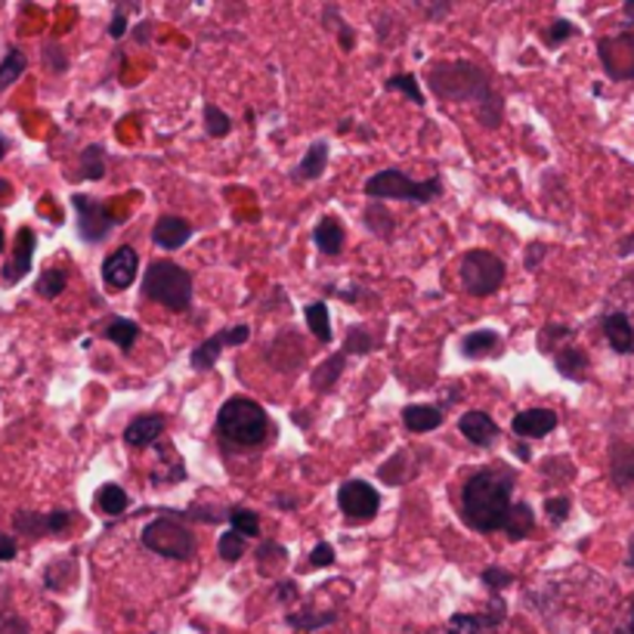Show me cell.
<instances>
[{
    "label": "cell",
    "mask_w": 634,
    "mask_h": 634,
    "mask_svg": "<svg viewBox=\"0 0 634 634\" xmlns=\"http://www.w3.org/2000/svg\"><path fill=\"white\" fill-rule=\"evenodd\" d=\"M517 471L508 464H487L464 480L461 487V514L464 523L477 532H499L508 526V517L514 511Z\"/></svg>",
    "instance_id": "cell-1"
},
{
    "label": "cell",
    "mask_w": 634,
    "mask_h": 634,
    "mask_svg": "<svg viewBox=\"0 0 634 634\" xmlns=\"http://www.w3.org/2000/svg\"><path fill=\"white\" fill-rule=\"evenodd\" d=\"M428 84L437 96L452 103H471L477 119L487 127H499L502 121V100L489 84V74L473 62H433L428 69Z\"/></svg>",
    "instance_id": "cell-2"
},
{
    "label": "cell",
    "mask_w": 634,
    "mask_h": 634,
    "mask_svg": "<svg viewBox=\"0 0 634 634\" xmlns=\"http://www.w3.org/2000/svg\"><path fill=\"white\" fill-rule=\"evenodd\" d=\"M217 437L229 449H254L269 437V418L254 399H226L217 415Z\"/></svg>",
    "instance_id": "cell-3"
},
{
    "label": "cell",
    "mask_w": 634,
    "mask_h": 634,
    "mask_svg": "<svg viewBox=\"0 0 634 634\" xmlns=\"http://www.w3.org/2000/svg\"><path fill=\"white\" fill-rule=\"evenodd\" d=\"M195 282L186 266L174 260H152L143 276V297L171 313H186L192 307Z\"/></svg>",
    "instance_id": "cell-4"
},
{
    "label": "cell",
    "mask_w": 634,
    "mask_h": 634,
    "mask_svg": "<svg viewBox=\"0 0 634 634\" xmlns=\"http://www.w3.org/2000/svg\"><path fill=\"white\" fill-rule=\"evenodd\" d=\"M366 195L369 198H399V202H418V205H428L433 198L443 195V180H412L402 171H381L366 183Z\"/></svg>",
    "instance_id": "cell-5"
},
{
    "label": "cell",
    "mask_w": 634,
    "mask_h": 634,
    "mask_svg": "<svg viewBox=\"0 0 634 634\" xmlns=\"http://www.w3.org/2000/svg\"><path fill=\"white\" fill-rule=\"evenodd\" d=\"M140 539H143V545H146L152 554L167 558V561H192V558H195V532H192L186 523L171 520V517L149 520Z\"/></svg>",
    "instance_id": "cell-6"
},
{
    "label": "cell",
    "mask_w": 634,
    "mask_h": 634,
    "mask_svg": "<svg viewBox=\"0 0 634 634\" xmlns=\"http://www.w3.org/2000/svg\"><path fill=\"white\" fill-rule=\"evenodd\" d=\"M504 273H508V266L499 254L477 248L461 257V285L471 297H489L492 292H499Z\"/></svg>",
    "instance_id": "cell-7"
},
{
    "label": "cell",
    "mask_w": 634,
    "mask_h": 634,
    "mask_svg": "<svg viewBox=\"0 0 634 634\" xmlns=\"http://www.w3.org/2000/svg\"><path fill=\"white\" fill-rule=\"evenodd\" d=\"M72 207L78 214V236L84 238L88 245H100L109 238V233L121 223V217L105 205V202H96L90 195H72Z\"/></svg>",
    "instance_id": "cell-8"
},
{
    "label": "cell",
    "mask_w": 634,
    "mask_h": 634,
    "mask_svg": "<svg viewBox=\"0 0 634 634\" xmlns=\"http://www.w3.org/2000/svg\"><path fill=\"white\" fill-rule=\"evenodd\" d=\"M338 508L347 520L366 523V520L378 514L381 495H378V489L369 487L366 480H347V483L338 489Z\"/></svg>",
    "instance_id": "cell-9"
},
{
    "label": "cell",
    "mask_w": 634,
    "mask_h": 634,
    "mask_svg": "<svg viewBox=\"0 0 634 634\" xmlns=\"http://www.w3.org/2000/svg\"><path fill=\"white\" fill-rule=\"evenodd\" d=\"M604 72L616 81H634V34L622 31L613 38H601L597 44Z\"/></svg>",
    "instance_id": "cell-10"
},
{
    "label": "cell",
    "mask_w": 634,
    "mask_h": 634,
    "mask_svg": "<svg viewBox=\"0 0 634 634\" xmlns=\"http://www.w3.org/2000/svg\"><path fill=\"white\" fill-rule=\"evenodd\" d=\"M252 338V328L248 325H233V328H223L221 335H214V338H207L205 344H198L195 350H192V369L195 371H211L214 369V362L221 359V354L226 347H242L245 340Z\"/></svg>",
    "instance_id": "cell-11"
},
{
    "label": "cell",
    "mask_w": 634,
    "mask_h": 634,
    "mask_svg": "<svg viewBox=\"0 0 634 634\" xmlns=\"http://www.w3.org/2000/svg\"><path fill=\"white\" fill-rule=\"evenodd\" d=\"M34 248H38V236H34V229L22 226V229L16 233L13 257H10V260L3 264V269H0V282H3V285H19V282L29 276L31 260H34Z\"/></svg>",
    "instance_id": "cell-12"
},
{
    "label": "cell",
    "mask_w": 634,
    "mask_h": 634,
    "mask_svg": "<svg viewBox=\"0 0 634 634\" xmlns=\"http://www.w3.org/2000/svg\"><path fill=\"white\" fill-rule=\"evenodd\" d=\"M136 273H140V254L133 252V248H127V245L119 248V252H112L103 260V282L105 288H112V292L131 288L133 279H136Z\"/></svg>",
    "instance_id": "cell-13"
},
{
    "label": "cell",
    "mask_w": 634,
    "mask_h": 634,
    "mask_svg": "<svg viewBox=\"0 0 634 634\" xmlns=\"http://www.w3.org/2000/svg\"><path fill=\"white\" fill-rule=\"evenodd\" d=\"M72 511H50V514H34V511H19L13 520L16 532L38 539V535H57L72 526Z\"/></svg>",
    "instance_id": "cell-14"
},
{
    "label": "cell",
    "mask_w": 634,
    "mask_h": 634,
    "mask_svg": "<svg viewBox=\"0 0 634 634\" xmlns=\"http://www.w3.org/2000/svg\"><path fill=\"white\" fill-rule=\"evenodd\" d=\"M504 620V604L499 597L495 610H487V613H456L449 620V628L446 634H492Z\"/></svg>",
    "instance_id": "cell-15"
},
{
    "label": "cell",
    "mask_w": 634,
    "mask_h": 634,
    "mask_svg": "<svg viewBox=\"0 0 634 634\" xmlns=\"http://www.w3.org/2000/svg\"><path fill=\"white\" fill-rule=\"evenodd\" d=\"M511 430L523 440H542L548 433L558 430V415L551 409H526V412H517L511 421Z\"/></svg>",
    "instance_id": "cell-16"
},
{
    "label": "cell",
    "mask_w": 634,
    "mask_h": 634,
    "mask_svg": "<svg viewBox=\"0 0 634 634\" xmlns=\"http://www.w3.org/2000/svg\"><path fill=\"white\" fill-rule=\"evenodd\" d=\"M192 238V223L183 221V217H174V214H164L162 221L155 223L152 229V242L164 248V252H177Z\"/></svg>",
    "instance_id": "cell-17"
},
{
    "label": "cell",
    "mask_w": 634,
    "mask_h": 634,
    "mask_svg": "<svg viewBox=\"0 0 634 634\" xmlns=\"http://www.w3.org/2000/svg\"><path fill=\"white\" fill-rule=\"evenodd\" d=\"M458 430L468 437V443H473V446H492L495 440H499V425L489 418L487 412H464L461 415V421H458Z\"/></svg>",
    "instance_id": "cell-18"
},
{
    "label": "cell",
    "mask_w": 634,
    "mask_h": 634,
    "mask_svg": "<svg viewBox=\"0 0 634 634\" xmlns=\"http://www.w3.org/2000/svg\"><path fill=\"white\" fill-rule=\"evenodd\" d=\"M164 433V418L162 415H140L133 418L131 425L124 428V443L133 449H146Z\"/></svg>",
    "instance_id": "cell-19"
},
{
    "label": "cell",
    "mask_w": 634,
    "mask_h": 634,
    "mask_svg": "<svg viewBox=\"0 0 634 634\" xmlns=\"http://www.w3.org/2000/svg\"><path fill=\"white\" fill-rule=\"evenodd\" d=\"M604 338L616 354H634V328L625 313H606L604 316Z\"/></svg>",
    "instance_id": "cell-20"
},
{
    "label": "cell",
    "mask_w": 634,
    "mask_h": 634,
    "mask_svg": "<svg viewBox=\"0 0 634 634\" xmlns=\"http://www.w3.org/2000/svg\"><path fill=\"white\" fill-rule=\"evenodd\" d=\"M402 421H406V428L412 430V433H430V430H437L443 425V412L437 406L418 402V406H406L402 409Z\"/></svg>",
    "instance_id": "cell-21"
},
{
    "label": "cell",
    "mask_w": 634,
    "mask_h": 634,
    "mask_svg": "<svg viewBox=\"0 0 634 634\" xmlns=\"http://www.w3.org/2000/svg\"><path fill=\"white\" fill-rule=\"evenodd\" d=\"M461 354L468 359H487V356L502 354V338L489 328H480V331H471L464 344H461Z\"/></svg>",
    "instance_id": "cell-22"
},
{
    "label": "cell",
    "mask_w": 634,
    "mask_h": 634,
    "mask_svg": "<svg viewBox=\"0 0 634 634\" xmlns=\"http://www.w3.org/2000/svg\"><path fill=\"white\" fill-rule=\"evenodd\" d=\"M554 369L561 371L563 378H570V381H585L589 354L582 347H563V350L554 354Z\"/></svg>",
    "instance_id": "cell-23"
},
{
    "label": "cell",
    "mask_w": 634,
    "mask_h": 634,
    "mask_svg": "<svg viewBox=\"0 0 634 634\" xmlns=\"http://www.w3.org/2000/svg\"><path fill=\"white\" fill-rule=\"evenodd\" d=\"M313 242H316L319 252L335 257V254L344 252V226L335 217H323V221L316 223V229H313Z\"/></svg>",
    "instance_id": "cell-24"
},
{
    "label": "cell",
    "mask_w": 634,
    "mask_h": 634,
    "mask_svg": "<svg viewBox=\"0 0 634 634\" xmlns=\"http://www.w3.org/2000/svg\"><path fill=\"white\" fill-rule=\"evenodd\" d=\"M610 477L616 487H632L634 483V449L625 443L613 446L610 452Z\"/></svg>",
    "instance_id": "cell-25"
},
{
    "label": "cell",
    "mask_w": 634,
    "mask_h": 634,
    "mask_svg": "<svg viewBox=\"0 0 634 634\" xmlns=\"http://www.w3.org/2000/svg\"><path fill=\"white\" fill-rule=\"evenodd\" d=\"M96 508H100L105 517H121L131 508V495H127L119 483H105V487L96 489Z\"/></svg>",
    "instance_id": "cell-26"
},
{
    "label": "cell",
    "mask_w": 634,
    "mask_h": 634,
    "mask_svg": "<svg viewBox=\"0 0 634 634\" xmlns=\"http://www.w3.org/2000/svg\"><path fill=\"white\" fill-rule=\"evenodd\" d=\"M325 164H328V143H313L304 155V162L297 164L295 177L297 180H319L325 174Z\"/></svg>",
    "instance_id": "cell-27"
},
{
    "label": "cell",
    "mask_w": 634,
    "mask_h": 634,
    "mask_svg": "<svg viewBox=\"0 0 634 634\" xmlns=\"http://www.w3.org/2000/svg\"><path fill=\"white\" fill-rule=\"evenodd\" d=\"M344 366H347V354L328 356L323 366L316 369V375H313V390H319V393H328V390L338 384Z\"/></svg>",
    "instance_id": "cell-28"
},
{
    "label": "cell",
    "mask_w": 634,
    "mask_h": 634,
    "mask_svg": "<svg viewBox=\"0 0 634 634\" xmlns=\"http://www.w3.org/2000/svg\"><path fill=\"white\" fill-rule=\"evenodd\" d=\"M532 530H535V514H532V508L526 502H517L511 517H508V526H504L508 539H511V542H520V539H526Z\"/></svg>",
    "instance_id": "cell-29"
},
{
    "label": "cell",
    "mask_w": 634,
    "mask_h": 634,
    "mask_svg": "<svg viewBox=\"0 0 634 634\" xmlns=\"http://www.w3.org/2000/svg\"><path fill=\"white\" fill-rule=\"evenodd\" d=\"M105 338L127 354L133 344H136V338H140V325L133 323V319H109V325H105Z\"/></svg>",
    "instance_id": "cell-30"
},
{
    "label": "cell",
    "mask_w": 634,
    "mask_h": 634,
    "mask_svg": "<svg viewBox=\"0 0 634 634\" xmlns=\"http://www.w3.org/2000/svg\"><path fill=\"white\" fill-rule=\"evenodd\" d=\"M25 65H29L25 53H22L19 47H10L7 57H3V62H0V90H7L10 84H16V81L25 74Z\"/></svg>",
    "instance_id": "cell-31"
},
{
    "label": "cell",
    "mask_w": 634,
    "mask_h": 634,
    "mask_svg": "<svg viewBox=\"0 0 634 634\" xmlns=\"http://www.w3.org/2000/svg\"><path fill=\"white\" fill-rule=\"evenodd\" d=\"M304 316H307V325H310L313 335L323 340V344H328V340H331V316H328V304H323V300L307 304Z\"/></svg>",
    "instance_id": "cell-32"
},
{
    "label": "cell",
    "mask_w": 634,
    "mask_h": 634,
    "mask_svg": "<svg viewBox=\"0 0 634 634\" xmlns=\"http://www.w3.org/2000/svg\"><path fill=\"white\" fill-rule=\"evenodd\" d=\"M65 285H69V273L65 269H44L38 282H34V292L47 300H57V297L65 292Z\"/></svg>",
    "instance_id": "cell-33"
},
{
    "label": "cell",
    "mask_w": 634,
    "mask_h": 634,
    "mask_svg": "<svg viewBox=\"0 0 634 634\" xmlns=\"http://www.w3.org/2000/svg\"><path fill=\"white\" fill-rule=\"evenodd\" d=\"M226 523H229L238 535H245V539L260 535V517L248 511V508H233V511L226 514Z\"/></svg>",
    "instance_id": "cell-34"
},
{
    "label": "cell",
    "mask_w": 634,
    "mask_h": 634,
    "mask_svg": "<svg viewBox=\"0 0 634 634\" xmlns=\"http://www.w3.org/2000/svg\"><path fill=\"white\" fill-rule=\"evenodd\" d=\"M384 88L390 90V93H406L409 103L425 105V93L418 88V78H415V74H393V78H387Z\"/></svg>",
    "instance_id": "cell-35"
},
{
    "label": "cell",
    "mask_w": 634,
    "mask_h": 634,
    "mask_svg": "<svg viewBox=\"0 0 634 634\" xmlns=\"http://www.w3.org/2000/svg\"><path fill=\"white\" fill-rule=\"evenodd\" d=\"M81 177L84 180H103L105 177V149L88 146L81 152Z\"/></svg>",
    "instance_id": "cell-36"
},
{
    "label": "cell",
    "mask_w": 634,
    "mask_h": 634,
    "mask_svg": "<svg viewBox=\"0 0 634 634\" xmlns=\"http://www.w3.org/2000/svg\"><path fill=\"white\" fill-rule=\"evenodd\" d=\"M217 554H221V561L226 563H236L245 558V535H238L236 530L223 532L221 542H217Z\"/></svg>",
    "instance_id": "cell-37"
},
{
    "label": "cell",
    "mask_w": 634,
    "mask_h": 634,
    "mask_svg": "<svg viewBox=\"0 0 634 634\" xmlns=\"http://www.w3.org/2000/svg\"><path fill=\"white\" fill-rule=\"evenodd\" d=\"M573 338V328H566V325H558V323H548L542 328V335H539V350L542 354H554V347H561V340H570Z\"/></svg>",
    "instance_id": "cell-38"
},
{
    "label": "cell",
    "mask_w": 634,
    "mask_h": 634,
    "mask_svg": "<svg viewBox=\"0 0 634 634\" xmlns=\"http://www.w3.org/2000/svg\"><path fill=\"white\" fill-rule=\"evenodd\" d=\"M205 131H207V136L221 140V136H226V133L233 131V121H229V115L221 112L217 105L207 103L205 105Z\"/></svg>",
    "instance_id": "cell-39"
},
{
    "label": "cell",
    "mask_w": 634,
    "mask_h": 634,
    "mask_svg": "<svg viewBox=\"0 0 634 634\" xmlns=\"http://www.w3.org/2000/svg\"><path fill=\"white\" fill-rule=\"evenodd\" d=\"M288 561V551L276 542H266V545L257 548V566H260V573H269V570H276L282 563Z\"/></svg>",
    "instance_id": "cell-40"
},
{
    "label": "cell",
    "mask_w": 634,
    "mask_h": 634,
    "mask_svg": "<svg viewBox=\"0 0 634 634\" xmlns=\"http://www.w3.org/2000/svg\"><path fill=\"white\" fill-rule=\"evenodd\" d=\"M369 350H375V338H371L366 328H350L347 331V344H344V354H369Z\"/></svg>",
    "instance_id": "cell-41"
},
{
    "label": "cell",
    "mask_w": 634,
    "mask_h": 634,
    "mask_svg": "<svg viewBox=\"0 0 634 634\" xmlns=\"http://www.w3.org/2000/svg\"><path fill=\"white\" fill-rule=\"evenodd\" d=\"M483 585L487 589H492V594H499L502 589H508L511 582H514V575L508 573V570H502V566H489V570H483Z\"/></svg>",
    "instance_id": "cell-42"
},
{
    "label": "cell",
    "mask_w": 634,
    "mask_h": 634,
    "mask_svg": "<svg viewBox=\"0 0 634 634\" xmlns=\"http://www.w3.org/2000/svg\"><path fill=\"white\" fill-rule=\"evenodd\" d=\"M44 65L53 74H62V72H65V69H69V60H65L62 47H57V44L44 47Z\"/></svg>",
    "instance_id": "cell-43"
},
{
    "label": "cell",
    "mask_w": 634,
    "mask_h": 634,
    "mask_svg": "<svg viewBox=\"0 0 634 634\" xmlns=\"http://www.w3.org/2000/svg\"><path fill=\"white\" fill-rule=\"evenodd\" d=\"M545 511L551 523H563L566 514H570V499H566V495H561V499H548Z\"/></svg>",
    "instance_id": "cell-44"
},
{
    "label": "cell",
    "mask_w": 634,
    "mask_h": 634,
    "mask_svg": "<svg viewBox=\"0 0 634 634\" xmlns=\"http://www.w3.org/2000/svg\"><path fill=\"white\" fill-rule=\"evenodd\" d=\"M575 34V29H573V22H554V25H551V31H548V44L551 47H558L561 44V41H566V38H573Z\"/></svg>",
    "instance_id": "cell-45"
},
{
    "label": "cell",
    "mask_w": 634,
    "mask_h": 634,
    "mask_svg": "<svg viewBox=\"0 0 634 634\" xmlns=\"http://www.w3.org/2000/svg\"><path fill=\"white\" fill-rule=\"evenodd\" d=\"M335 563V551L328 542H319V545L310 551V566H331Z\"/></svg>",
    "instance_id": "cell-46"
},
{
    "label": "cell",
    "mask_w": 634,
    "mask_h": 634,
    "mask_svg": "<svg viewBox=\"0 0 634 634\" xmlns=\"http://www.w3.org/2000/svg\"><path fill=\"white\" fill-rule=\"evenodd\" d=\"M0 634H29V625H25V620L13 616V613H3L0 616Z\"/></svg>",
    "instance_id": "cell-47"
},
{
    "label": "cell",
    "mask_w": 634,
    "mask_h": 634,
    "mask_svg": "<svg viewBox=\"0 0 634 634\" xmlns=\"http://www.w3.org/2000/svg\"><path fill=\"white\" fill-rule=\"evenodd\" d=\"M16 554H19V545H16L13 535H7V532H0V563L16 561Z\"/></svg>",
    "instance_id": "cell-48"
},
{
    "label": "cell",
    "mask_w": 634,
    "mask_h": 634,
    "mask_svg": "<svg viewBox=\"0 0 634 634\" xmlns=\"http://www.w3.org/2000/svg\"><path fill=\"white\" fill-rule=\"evenodd\" d=\"M109 34H112L115 41L127 34V19H124V13H119L115 19H112V25H109Z\"/></svg>",
    "instance_id": "cell-49"
},
{
    "label": "cell",
    "mask_w": 634,
    "mask_h": 634,
    "mask_svg": "<svg viewBox=\"0 0 634 634\" xmlns=\"http://www.w3.org/2000/svg\"><path fill=\"white\" fill-rule=\"evenodd\" d=\"M539 257H545V248H542V245H532L530 260H526V266H530V269H535V260H539Z\"/></svg>",
    "instance_id": "cell-50"
},
{
    "label": "cell",
    "mask_w": 634,
    "mask_h": 634,
    "mask_svg": "<svg viewBox=\"0 0 634 634\" xmlns=\"http://www.w3.org/2000/svg\"><path fill=\"white\" fill-rule=\"evenodd\" d=\"M10 195H13L10 183H7V180H0V205H7V202H10Z\"/></svg>",
    "instance_id": "cell-51"
},
{
    "label": "cell",
    "mask_w": 634,
    "mask_h": 634,
    "mask_svg": "<svg viewBox=\"0 0 634 634\" xmlns=\"http://www.w3.org/2000/svg\"><path fill=\"white\" fill-rule=\"evenodd\" d=\"M292 594H297V589L292 585V582H285V585H279V601H288Z\"/></svg>",
    "instance_id": "cell-52"
},
{
    "label": "cell",
    "mask_w": 634,
    "mask_h": 634,
    "mask_svg": "<svg viewBox=\"0 0 634 634\" xmlns=\"http://www.w3.org/2000/svg\"><path fill=\"white\" fill-rule=\"evenodd\" d=\"M514 452H517V456H520V461H530V458H532L530 456V446H526V443H517Z\"/></svg>",
    "instance_id": "cell-53"
},
{
    "label": "cell",
    "mask_w": 634,
    "mask_h": 634,
    "mask_svg": "<svg viewBox=\"0 0 634 634\" xmlns=\"http://www.w3.org/2000/svg\"><path fill=\"white\" fill-rule=\"evenodd\" d=\"M620 634H634V606L632 613H628V620H625V625L620 628Z\"/></svg>",
    "instance_id": "cell-54"
},
{
    "label": "cell",
    "mask_w": 634,
    "mask_h": 634,
    "mask_svg": "<svg viewBox=\"0 0 634 634\" xmlns=\"http://www.w3.org/2000/svg\"><path fill=\"white\" fill-rule=\"evenodd\" d=\"M628 566H632V570H634V535H632V539H628Z\"/></svg>",
    "instance_id": "cell-55"
},
{
    "label": "cell",
    "mask_w": 634,
    "mask_h": 634,
    "mask_svg": "<svg viewBox=\"0 0 634 634\" xmlns=\"http://www.w3.org/2000/svg\"><path fill=\"white\" fill-rule=\"evenodd\" d=\"M7 149H10V143H7V136H0V162H3V155H7Z\"/></svg>",
    "instance_id": "cell-56"
},
{
    "label": "cell",
    "mask_w": 634,
    "mask_h": 634,
    "mask_svg": "<svg viewBox=\"0 0 634 634\" xmlns=\"http://www.w3.org/2000/svg\"><path fill=\"white\" fill-rule=\"evenodd\" d=\"M3 242H7V238H3V229H0V252H3Z\"/></svg>",
    "instance_id": "cell-57"
}]
</instances>
